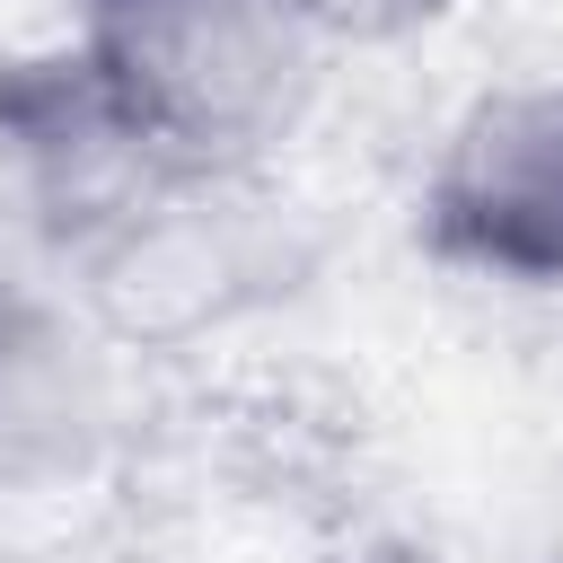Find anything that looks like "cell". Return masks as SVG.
I'll use <instances>...</instances> for the list:
<instances>
[{
  "label": "cell",
  "instance_id": "cell-1",
  "mask_svg": "<svg viewBox=\"0 0 563 563\" xmlns=\"http://www.w3.org/2000/svg\"><path fill=\"white\" fill-rule=\"evenodd\" d=\"M70 53L167 176H255L325 62L290 0H79Z\"/></svg>",
  "mask_w": 563,
  "mask_h": 563
},
{
  "label": "cell",
  "instance_id": "cell-2",
  "mask_svg": "<svg viewBox=\"0 0 563 563\" xmlns=\"http://www.w3.org/2000/svg\"><path fill=\"white\" fill-rule=\"evenodd\" d=\"M422 229L484 282L563 290V79H501L466 97L422 176Z\"/></svg>",
  "mask_w": 563,
  "mask_h": 563
},
{
  "label": "cell",
  "instance_id": "cell-3",
  "mask_svg": "<svg viewBox=\"0 0 563 563\" xmlns=\"http://www.w3.org/2000/svg\"><path fill=\"white\" fill-rule=\"evenodd\" d=\"M0 167H9L18 202H26V220L70 264H88L158 185H176L123 132V114L97 97L79 53H44V62L0 70Z\"/></svg>",
  "mask_w": 563,
  "mask_h": 563
},
{
  "label": "cell",
  "instance_id": "cell-4",
  "mask_svg": "<svg viewBox=\"0 0 563 563\" xmlns=\"http://www.w3.org/2000/svg\"><path fill=\"white\" fill-rule=\"evenodd\" d=\"M114 431V361L62 299H0V484H62Z\"/></svg>",
  "mask_w": 563,
  "mask_h": 563
},
{
  "label": "cell",
  "instance_id": "cell-5",
  "mask_svg": "<svg viewBox=\"0 0 563 563\" xmlns=\"http://www.w3.org/2000/svg\"><path fill=\"white\" fill-rule=\"evenodd\" d=\"M290 9L317 26V44H396L440 26L457 0H290Z\"/></svg>",
  "mask_w": 563,
  "mask_h": 563
}]
</instances>
